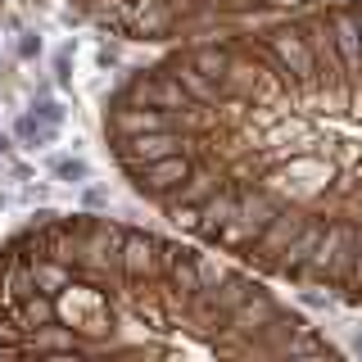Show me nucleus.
I'll use <instances>...</instances> for the list:
<instances>
[{
    "label": "nucleus",
    "instance_id": "f257e3e1",
    "mask_svg": "<svg viewBox=\"0 0 362 362\" xmlns=\"http://www.w3.org/2000/svg\"><path fill=\"white\" fill-rule=\"evenodd\" d=\"M104 141L190 240L362 308V0L168 50L109 95Z\"/></svg>",
    "mask_w": 362,
    "mask_h": 362
},
{
    "label": "nucleus",
    "instance_id": "f03ea898",
    "mask_svg": "<svg viewBox=\"0 0 362 362\" xmlns=\"http://www.w3.org/2000/svg\"><path fill=\"white\" fill-rule=\"evenodd\" d=\"M5 358H335L258 272L95 213H41L0 245Z\"/></svg>",
    "mask_w": 362,
    "mask_h": 362
},
{
    "label": "nucleus",
    "instance_id": "7ed1b4c3",
    "mask_svg": "<svg viewBox=\"0 0 362 362\" xmlns=\"http://www.w3.org/2000/svg\"><path fill=\"white\" fill-rule=\"evenodd\" d=\"M109 36L136 45H195L267 19L313 10L321 0H68Z\"/></svg>",
    "mask_w": 362,
    "mask_h": 362
},
{
    "label": "nucleus",
    "instance_id": "20e7f679",
    "mask_svg": "<svg viewBox=\"0 0 362 362\" xmlns=\"http://www.w3.org/2000/svg\"><path fill=\"white\" fill-rule=\"evenodd\" d=\"M14 136H19L27 150H41V145L55 141V127H50V122H41L36 113H23V118L14 122Z\"/></svg>",
    "mask_w": 362,
    "mask_h": 362
},
{
    "label": "nucleus",
    "instance_id": "39448f33",
    "mask_svg": "<svg viewBox=\"0 0 362 362\" xmlns=\"http://www.w3.org/2000/svg\"><path fill=\"white\" fill-rule=\"evenodd\" d=\"M55 177L68 186H82V181H91V168L87 159H55Z\"/></svg>",
    "mask_w": 362,
    "mask_h": 362
},
{
    "label": "nucleus",
    "instance_id": "423d86ee",
    "mask_svg": "<svg viewBox=\"0 0 362 362\" xmlns=\"http://www.w3.org/2000/svg\"><path fill=\"white\" fill-rule=\"evenodd\" d=\"M32 113H36L41 122H50V127H59V122H64V104H59V100H50V95H45V100H36V104H32Z\"/></svg>",
    "mask_w": 362,
    "mask_h": 362
},
{
    "label": "nucleus",
    "instance_id": "0eeeda50",
    "mask_svg": "<svg viewBox=\"0 0 362 362\" xmlns=\"http://www.w3.org/2000/svg\"><path fill=\"white\" fill-rule=\"evenodd\" d=\"M19 55L23 59H36V55H41V41H36V36H23V41H19Z\"/></svg>",
    "mask_w": 362,
    "mask_h": 362
},
{
    "label": "nucleus",
    "instance_id": "6e6552de",
    "mask_svg": "<svg viewBox=\"0 0 362 362\" xmlns=\"http://www.w3.org/2000/svg\"><path fill=\"white\" fill-rule=\"evenodd\" d=\"M5 150H10V141H5V136H0V154H5Z\"/></svg>",
    "mask_w": 362,
    "mask_h": 362
},
{
    "label": "nucleus",
    "instance_id": "1a4fd4ad",
    "mask_svg": "<svg viewBox=\"0 0 362 362\" xmlns=\"http://www.w3.org/2000/svg\"><path fill=\"white\" fill-rule=\"evenodd\" d=\"M353 353H358V358H362V340H358V344H353Z\"/></svg>",
    "mask_w": 362,
    "mask_h": 362
}]
</instances>
